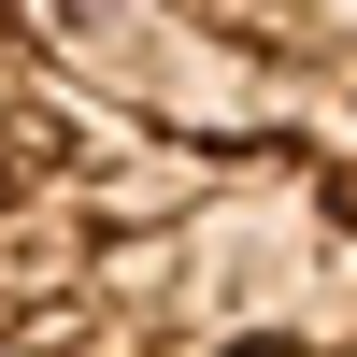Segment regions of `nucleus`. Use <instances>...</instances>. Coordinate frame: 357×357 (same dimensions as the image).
Instances as JSON below:
<instances>
[{
    "mask_svg": "<svg viewBox=\"0 0 357 357\" xmlns=\"http://www.w3.org/2000/svg\"><path fill=\"white\" fill-rule=\"evenodd\" d=\"M0 357H357V0H0Z\"/></svg>",
    "mask_w": 357,
    "mask_h": 357,
    "instance_id": "nucleus-1",
    "label": "nucleus"
}]
</instances>
